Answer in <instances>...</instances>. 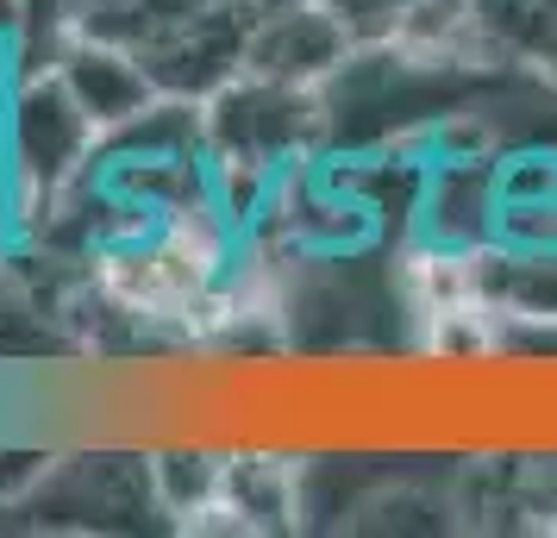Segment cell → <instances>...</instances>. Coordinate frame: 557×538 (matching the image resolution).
<instances>
[{
  "instance_id": "cell-2",
  "label": "cell",
  "mask_w": 557,
  "mask_h": 538,
  "mask_svg": "<svg viewBox=\"0 0 557 538\" xmlns=\"http://www.w3.org/2000/svg\"><path fill=\"white\" fill-rule=\"evenodd\" d=\"M520 63H532V70H539V76H545V82L557 88V20H552V26L532 32L527 51H520Z\"/></svg>"
},
{
  "instance_id": "cell-1",
  "label": "cell",
  "mask_w": 557,
  "mask_h": 538,
  "mask_svg": "<svg viewBox=\"0 0 557 538\" xmlns=\"http://www.w3.org/2000/svg\"><path fill=\"white\" fill-rule=\"evenodd\" d=\"M213 145L226 163L238 170H282L320 145L326 132V107H320V88H295V82H270V76H245L226 82L213 95Z\"/></svg>"
}]
</instances>
